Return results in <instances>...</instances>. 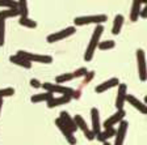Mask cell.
I'll list each match as a JSON object with an SVG mask.
<instances>
[{
	"label": "cell",
	"mask_w": 147,
	"mask_h": 145,
	"mask_svg": "<svg viewBox=\"0 0 147 145\" xmlns=\"http://www.w3.org/2000/svg\"><path fill=\"white\" fill-rule=\"evenodd\" d=\"M137 63H138V75L141 81H146V54L143 50H137Z\"/></svg>",
	"instance_id": "7"
},
{
	"label": "cell",
	"mask_w": 147,
	"mask_h": 145,
	"mask_svg": "<svg viewBox=\"0 0 147 145\" xmlns=\"http://www.w3.org/2000/svg\"><path fill=\"white\" fill-rule=\"evenodd\" d=\"M102 145H112V144H109L108 141H104V142H102Z\"/></svg>",
	"instance_id": "35"
},
{
	"label": "cell",
	"mask_w": 147,
	"mask_h": 145,
	"mask_svg": "<svg viewBox=\"0 0 147 145\" xmlns=\"http://www.w3.org/2000/svg\"><path fill=\"white\" fill-rule=\"evenodd\" d=\"M123 21H125V17L122 15H117L114 17V21H113V27H112V34L113 35H118L121 33V29H122V25Z\"/></svg>",
	"instance_id": "20"
},
{
	"label": "cell",
	"mask_w": 147,
	"mask_h": 145,
	"mask_svg": "<svg viewBox=\"0 0 147 145\" xmlns=\"http://www.w3.org/2000/svg\"><path fill=\"white\" fill-rule=\"evenodd\" d=\"M9 60L12 61L13 64H16V65L25 68V69H30V68H32V63H30V61L26 60V59H24L22 56H20V55H17V54L9 57Z\"/></svg>",
	"instance_id": "17"
},
{
	"label": "cell",
	"mask_w": 147,
	"mask_h": 145,
	"mask_svg": "<svg viewBox=\"0 0 147 145\" xmlns=\"http://www.w3.org/2000/svg\"><path fill=\"white\" fill-rule=\"evenodd\" d=\"M17 55L22 56L24 59L29 60L30 63H42V64H50L53 63V57L50 55H40V54H33V52H28V51H17Z\"/></svg>",
	"instance_id": "4"
},
{
	"label": "cell",
	"mask_w": 147,
	"mask_h": 145,
	"mask_svg": "<svg viewBox=\"0 0 147 145\" xmlns=\"http://www.w3.org/2000/svg\"><path fill=\"white\" fill-rule=\"evenodd\" d=\"M93 76H95V72H93V71H88V72H87L86 75L83 76V77H84V80H83L82 85H87V84H89V81H91V80L93 79Z\"/></svg>",
	"instance_id": "30"
},
{
	"label": "cell",
	"mask_w": 147,
	"mask_h": 145,
	"mask_svg": "<svg viewBox=\"0 0 147 145\" xmlns=\"http://www.w3.org/2000/svg\"><path fill=\"white\" fill-rule=\"evenodd\" d=\"M51 97H54V93H51V92H45V93H40V94H34V96H32L30 101L33 103L47 102Z\"/></svg>",
	"instance_id": "21"
},
{
	"label": "cell",
	"mask_w": 147,
	"mask_h": 145,
	"mask_svg": "<svg viewBox=\"0 0 147 145\" xmlns=\"http://www.w3.org/2000/svg\"><path fill=\"white\" fill-rule=\"evenodd\" d=\"M0 7H4V8H17V3L15 0H0Z\"/></svg>",
	"instance_id": "28"
},
{
	"label": "cell",
	"mask_w": 147,
	"mask_h": 145,
	"mask_svg": "<svg viewBox=\"0 0 147 145\" xmlns=\"http://www.w3.org/2000/svg\"><path fill=\"white\" fill-rule=\"evenodd\" d=\"M18 24L21 25V26L29 27V29H34V27H37V22L34 21V20H32V18H29V17H20Z\"/></svg>",
	"instance_id": "24"
},
{
	"label": "cell",
	"mask_w": 147,
	"mask_h": 145,
	"mask_svg": "<svg viewBox=\"0 0 147 145\" xmlns=\"http://www.w3.org/2000/svg\"><path fill=\"white\" fill-rule=\"evenodd\" d=\"M142 3H143V4H147V0H142Z\"/></svg>",
	"instance_id": "36"
},
{
	"label": "cell",
	"mask_w": 147,
	"mask_h": 145,
	"mask_svg": "<svg viewBox=\"0 0 147 145\" xmlns=\"http://www.w3.org/2000/svg\"><path fill=\"white\" fill-rule=\"evenodd\" d=\"M46 92H51V93H59V94H63V96H68L71 98H79L80 97V92L79 90H75L72 88H68V86H63L61 84H51V82H43L42 86Z\"/></svg>",
	"instance_id": "2"
},
{
	"label": "cell",
	"mask_w": 147,
	"mask_h": 145,
	"mask_svg": "<svg viewBox=\"0 0 147 145\" xmlns=\"http://www.w3.org/2000/svg\"><path fill=\"white\" fill-rule=\"evenodd\" d=\"M71 100H72V98L68 96L51 97V98L47 101V107H49V109H54V107H58V106H61V105H66V103H68Z\"/></svg>",
	"instance_id": "15"
},
{
	"label": "cell",
	"mask_w": 147,
	"mask_h": 145,
	"mask_svg": "<svg viewBox=\"0 0 147 145\" xmlns=\"http://www.w3.org/2000/svg\"><path fill=\"white\" fill-rule=\"evenodd\" d=\"M1 107H3V98H0V114H1Z\"/></svg>",
	"instance_id": "34"
},
{
	"label": "cell",
	"mask_w": 147,
	"mask_h": 145,
	"mask_svg": "<svg viewBox=\"0 0 147 145\" xmlns=\"http://www.w3.org/2000/svg\"><path fill=\"white\" fill-rule=\"evenodd\" d=\"M87 72H88V69H87L86 67H82V68L76 69L75 72H72V73H74V76H75V79H78V77H83Z\"/></svg>",
	"instance_id": "31"
},
{
	"label": "cell",
	"mask_w": 147,
	"mask_h": 145,
	"mask_svg": "<svg viewBox=\"0 0 147 145\" xmlns=\"http://www.w3.org/2000/svg\"><path fill=\"white\" fill-rule=\"evenodd\" d=\"M126 94H127V85L126 84H118L117 89V98H116V109L122 110L123 105L126 102Z\"/></svg>",
	"instance_id": "10"
},
{
	"label": "cell",
	"mask_w": 147,
	"mask_h": 145,
	"mask_svg": "<svg viewBox=\"0 0 147 145\" xmlns=\"http://www.w3.org/2000/svg\"><path fill=\"white\" fill-rule=\"evenodd\" d=\"M30 85H32V88L38 89V88H41V86H42V82H41L40 80H37V79H32L30 80Z\"/></svg>",
	"instance_id": "32"
},
{
	"label": "cell",
	"mask_w": 147,
	"mask_h": 145,
	"mask_svg": "<svg viewBox=\"0 0 147 145\" xmlns=\"http://www.w3.org/2000/svg\"><path fill=\"white\" fill-rule=\"evenodd\" d=\"M114 133H116V128L109 127V128H104V131H100L96 137H97V140L100 142H104V141H108L110 137H113Z\"/></svg>",
	"instance_id": "19"
},
{
	"label": "cell",
	"mask_w": 147,
	"mask_h": 145,
	"mask_svg": "<svg viewBox=\"0 0 147 145\" xmlns=\"http://www.w3.org/2000/svg\"><path fill=\"white\" fill-rule=\"evenodd\" d=\"M74 120H75V123H76L78 130H82V131H83V133H84V136H86L87 139L91 140V141H92V140H95V139H96V136L93 135L92 130H89V128H88V126H87L86 120L83 119L82 115H75Z\"/></svg>",
	"instance_id": "9"
},
{
	"label": "cell",
	"mask_w": 147,
	"mask_h": 145,
	"mask_svg": "<svg viewBox=\"0 0 147 145\" xmlns=\"http://www.w3.org/2000/svg\"><path fill=\"white\" fill-rule=\"evenodd\" d=\"M13 94H15V89H13V88H4V89H0V98L12 97Z\"/></svg>",
	"instance_id": "29"
},
{
	"label": "cell",
	"mask_w": 147,
	"mask_h": 145,
	"mask_svg": "<svg viewBox=\"0 0 147 145\" xmlns=\"http://www.w3.org/2000/svg\"><path fill=\"white\" fill-rule=\"evenodd\" d=\"M108 20L107 15H92V16H80L74 20L75 26H83V25H89V24H96L100 25Z\"/></svg>",
	"instance_id": "3"
},
{
	"label": "cell",
	"mask_w": 147,
	"mask_h": 145,
	"mask_svg": "<svg viewBox=\"0 0 147 145\" xmlns=\"http://www.w3.org/2000/svg\"><path fill=\"white\" fill-rule=\"evenodd\" d=\"M59 118L62 119V122H63L66 126H67L68 128H70L72 132H75V131L78 130L76 127V123H75V120H74V118H71V115H68V112L66 111H62L61 114H59Z\"/></svg>",
	"instance_id": "18"
},
{
	"label": "cell",
	"mask_w": 147,
	"mask_h": 145,
	"mask_svg": "<svg viewBox=\"0 0 147 145\" xmlns=\"http://www.w3.org/2000/svg\"><path fill=\"white\" fill-rule=\"evenodd\" d=\"M142 0H133V4H131V11H130V20L133 22L138 21L139 18V12H141V7H142Z\"/></svg>",
	"instance_id": "16"
},
{
	"label": "cell",
	"mask_w": 147,
	"mask_h": 145,
	"mask_svg": "<svg viewBox=\"0 0 147 145\" xmlns=\"http://www.w3.org/2000/svg\"><path fill=\"white\" fill-rule=\"evenodd\" d=\"M146 15H147V7H144V8L141 9V12H139V17L146 18Z\"/></svg>",
	"instance_id": "33"
},
{
	"label": "cell",
	"mask_w": 147,
	"mask_h": 145,
	"mask_svg": "<svg viewBox=\"0 0 147 145\" xmlns=\"http://www.w3.org/2000/svg\"><path fill=\"white\" fill-rule=\"evenodd\" d=\"M127 126L129 123L126 120H121L118 123V128L116 130V133H114V144L113 145H123V141H125V137H126V132H127Z\"/></svg>",
	"instance_id": "8"
},
{
	"label": "cell",
	"mask_w": 147,
	"mask_h": 145,
	"mask_svg": "<svg viewBox=\"0 0 147 145\" xmlns=\"http://www.w3.org/2000/svg\"><path fill=\"white\" fill-rule=\"evenodd\" d=\"M97 47L100 48L101 51H105V50H112V48L116 47V42L112 39L109 41H104V42H98Z\"/></svg>",
	"instance_id": "26"
},
{
	"label": "cell",
	"mask_w": 147,
	"mask_h": 145,
	"mask_svg": "<svg viewBox=\"0 0 147 145\" xmlns=\"http://www.w3.org/2000/svg\"><path fill=\"white\" fill-rule=\"evenodd\" d=\"M126 101H127V102L130 103L134 109H137L138 111L141 112V114H146V112H147L146 105H144L143 102H141L138 98H135L134 96H131V94H126Z\"/></svg>",
	"instance_id": "14"
},
{
	"label": "cell",
	"mask_w": 147,
	"mask_h": 145,
	"mask_svg": "<svg viewBox=\"0 0 147 145\" xmlns=\"http://www.w3.org/2000/svg\"><path fill=\"white\" fill-rule=\"evenodd\" d=\"M118 84H119V80L117 79V77H112V79H109V80H107V81H104L102 84L97 85L95 90H96V93L101 94V93H104V92L109 90V89L118 86Z\"/></svg>",
	"instance_id": "13"
},
{
	"label": "cell",
	"mask_w": 147,
	"mask_h": 145,
	"mask_svg": "<svg viewBox=\"0 0 147 145\" xmlns=\"http://www.w3.org/2000/svg\"><path fill=\"white\" fill-rule=\"evenodd\" d=\"M55 126H57V127H58V130L62 132V135L66 137V140L68 141V144H70V145H75V144H76V139H75V136H74V132L63 123V122H62L61 118L55 119Z\"/></svg>",
	"instance_id": "6"
},
{
	"label": "cell",
	"mask_w": 147,
	"mask_h": 145,
	"mask_svg": "<svg viewBox=\"0 0 147 145\" xmlns=\"http://www.w3.org/2000/svg\"><path fill=\"white\" fill-rule=\"evenodd\" d=\"M91 120H92V132L95 136H97V133L101 131V123H100V114L96 107L91 109Z\"/></svg>",
	"instance_id": "12"
},
{
	"label": "cell",
	"mask_w": 147,
	"mask_h": 145,
	"mask_svg": "<svg viewBox=\"0 0 147 145\" xmlns=\"http://www.w3.org/2000/svg\"><path fill=\"white\" fill-rule=\"evenodd\" d=\"M5 41V20L0 18V47L4 45Z\"/></svg>",
	"instance_id": "27"
},
{
	"label": "cell",
	"mask_w": 147,
	"mask_h": 145,
	"mask_svg": "<svg viewBox=\"0 0 147 145\" xmlns=\"http://www.w3.org/2000/svg\"><path fill=\"white\" fill-rule=\"evenodd\" d=\"M17 9L20 11V17H28L29 8H28V0H18Z\"/></svg>",
	"instance_id": "23"
},
{
	"label": "cell",
	"mask_w": 147,
	"mask_h": 145,
	"mask_svg": "<svg viewBox=\"0 0 147 145\" xmlns=\"http://www.w3.org/2000/svg\"><path fill=\"white\" fill-rule=\"evenodd\" d=\"M12 17H20V11L17 8H5L4 11H0V18L7 20Z\"/></svg>",
	"instance_id": "22"
},
{
	"label": "cell",
	"mask_w": 147,
	"mask_h": 145,
	"mask_svg": "<svg viewBox=\"0 0 147 145\" xmlns=\"http://www.w3.org/2000/svg\"><path fill=\"white\" fill-rule=\"evenodd\" d=\"M75 79V76H74V73H63V75H59L57 76V79H55V82L57 84H64V82H68L71 81V80Z\"/></svg>",
	"instance_id": "25"
},
{
	"label": "cell",
	"mask_w": 147,
	"mask_h": 145,
	"mask_svg": "<svg viewBox=\"0 0 147 145\" xmlns=\"http://www.w3.org/2000/svg\"><path fill=\"white\" fill-rule=\"evenodd\" d=\"M75 31H76V27L75 26H68V27H66V29H63V30H61V31H55V33L47 35L46 39H47V42L49 43L59 42V41L64 39V38H68V37L74 35Z\"/></svg>",
	"instance_id": "5"
},
{
	"label": "cell",
	"mask_w": 147,
	"mask_h": 145,
	"mask_svg": "<svg viewBox=\"0 0 147 145\" xmlns=\"http://www.w3.org/2000/svg\"><path fill=\"white\" fill-rule=\"evenodd\" d=\"M125 114L126 112H125L123 109L122 110H117L116 114H113L112 116H109V118L104 122V128H109V127H114V126H117L119 122L125 118Z\"/></svg>",
	"instance_id": "11"
},
{
	"label": "cell",
	"mask_w": 147,
	"mask_h": 145,
	"mask_svg": "<svg viewBox=\"0 0 147 145\" xmlns=\"http://www.w3.org/2000/svg\"><path fill=\"white\" fill-rule=\"evenodd\" d=\"M102 31H104V26L102 25H97L96 29L93 30V34L91 37V41H89V45L86 50V54H84V60L86 61H91L93 59V55L96 52V48H97V45L100 42V38L102 35Z\"/></svg>",
	"instance_id": "1"
}]
</instances>
